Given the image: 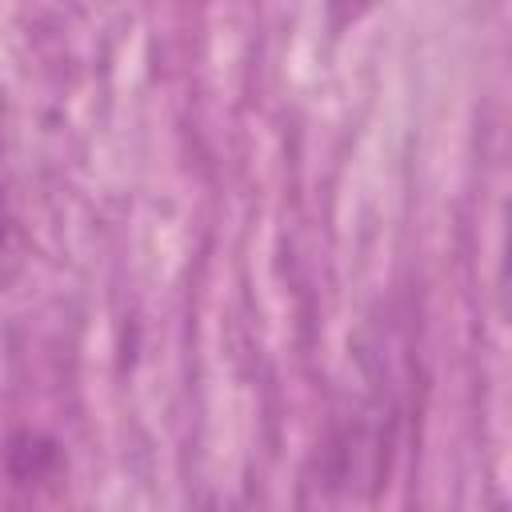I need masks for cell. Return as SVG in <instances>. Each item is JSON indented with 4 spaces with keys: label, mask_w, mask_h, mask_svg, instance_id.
Returning <instances> with one entry per match:
<instances>
[{
    "label": "cell",
    "mask_w": 512,
    "mask_h": 512,
    "mask_svg": "<svg viewBox=\"0 0 512 512\" xmlns=\"http://www.w3.org/2000/svg\"><path fill=\"white\" fill-rule=\"evenodd\" d=\"M372 4H376V0H328V24L340 32V28L356 24L360 16H368Z\"/></svg>",
    "instance_id": "obj_1"
}]
</instances>
